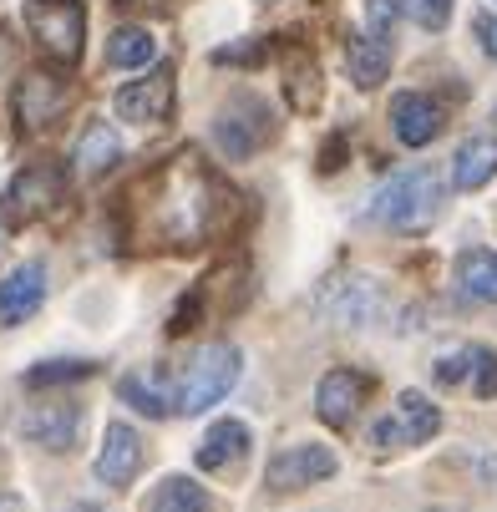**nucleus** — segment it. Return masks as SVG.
<instances>
[{"instance_id":"obj_26","label":"nucleus","mask_w":497,"mask_h":512,"mask_svg":"<svg viewBox=\"0 0 497 512\" xmlns=\"http://www.w3.org/2000/svg\"><path fill=\"white\" fill-rule=\"evenodd\" d=\"M467 391H472L477 401H492V396H497V350H492V345H472Z\"/></svg>"},{"instance_id":"obj_9","label":"nucleus","mask_w":497,"mask_h":512,"mask_svg":"<svg viewBox=\"0 0 497 512\" xmlns=\"http://www.w3.org/2000/svg\"><path fill=\"white\" fill-rule=\"evenodd\" d=\"M371 391H376V381H371L366 371H350V365H340V371L320 376V386H315V416H320L325 426L345 431L355 416L366 411Z\"/></svg>"},{"instance_id":"obj_14","label":"nucleus","mask_w":497,"mask_h":512,"mask_svg":"<svg viewBox=\"0 0 497 512\" xmlns=\"http://www.w3.org/2000/svg\"><path fill=\"white\" fill-rule=\"evenodd\" d=\"M21 436L41 452H71L82 436V406L71 401H51V406H31L21 416Z\"/></svg>"},{"instance_id":"obj_35","label":"nucleus","mask_w":497,"mask_h":512,"mask_svg":"<svg viewBox=\"0 0 497 512\" xmlns=\"http://www.w3.org/2000/svg\"><path fill=\"white\" fill-rule=\"evenodd\" d=\"M492 122H497V112H492Z\"/></svg>"},{"instance_id":"obj_7","label":"nucleus","mask_w":497,"mask_h":512,"mask_svg":"<svg viewBox=\"0 0 497 512\" xmlns=\"http://www.w3.org/2000/svg\"><path fill=\"white\" fill-rule=\"evenodd\" d=\"M71 97H77V92H71V82L56 77V71H26V77L16 82V92H11L21 132H46L51 122H61Z\"/></svg>"},{"instance_id":"obj_31","label":"nucleus","mask_w":497,"mask_h":512,"mask_svg":"<svg viewBox=\"0 0 497 512\" xmlns=\"http://www.w3.org/2000/svg\"><path fill=\"white\" fill-rule=\"evenodd\" d=\"M472 31H477L482 51H487V56H497V16H492V11H482V16L472 21Z\"/></svg>"},{"instance_id":"obj_23","label":"nucleus","mask_w":497,"mask_h":512,"mask_svg":"<svg viewBox=\"0 0 497 512\" xmlns=\"http://www.w3.org/2000/svg\"><path fill=\"white\" fill-rule=\"evenodd\" d=\"M457 289L472 305H497V254L492 249H467L457 259Z\"/></svg>"},{"instance_id":"obj_30","label":"nucleus","mask_w":497,"mask_h":512,"mask_svg":"<svg viewBox=\"0 0 497 512\" xmlns=\"http://www.w3.org/2000/svg\"><path fill=\"white\" fill-rule=\"evenodd\" d=\"M122 11H148V16H168V11H183L188 0H117Z\"/></svg>"},{"instance_id":"obj_27","label":"nucleus","mask_w":497,"mask_h":512,"mask_svg":"<svg viewBox=\"0 0 497 512\" xmlns=\"http://www.w3.org/2000/svg\"><path fill=\"white\" fill-rule=\"evenodd\" d=\"M396 11H401L406 21H416L421 31H447L452 0H396Z\"/></svg>"},{"instance_id":"obj_17","label":"nucleus","mask_w":497,"mask_h":512,"mask_svg":"<svg viewBox=\"0 0 497 512\" xmlns=\"http://www.w3.org/2000/svg\"><path fill=\"white\" fill-rule=\"evenodd\" d=\"M345 71L361 92H376L391 77V41H381L371 31H350L345 36Z\"/></svg>"},{"instance_id":"obj_3","label":"nucleus","mask_w":497,"mask_h":512,"mask_svg":"<svg viewBox=\"0 0 497 512\" xmlns=\"http://www.w3.org/2000/svg\"><path fill=\"white\" fill-rule=\"evenodd\" d=\"M239 365H244V355L229 340L198 345L183 371H168V411L173 416H198L208 406H219L239 381Z\"/></svg>"},{"instance_id":"obj_22","label":"nucleus","mask_w":497,"mask_h":512,"mask_svg":"<svg viewBox=\"0 0 497 512\" xmlns=\"http://www.w3.org/2000/svg\"><path fill=\"white\" fill-rule=\"evenodd\" d=\"M142 512H213V502H208V492L193 477L173 472V477H163L148 497H142Z\"/></svg>"},{"instance_id":"obj_19","label":"nucleus","mask_w":497,"mask_h":512,"mask_svg":"<svg viewBox=\"0 0 497 512\" xmlns=\"http://www.w3.org/2000/svg\"><path fill=\"white\" fill-rule=\"evenodd\" d=\"M497 178V137H467L457 158H452V188L457 193H477Z\"/></svg>"},{"instance_id":"obj_15","label":"nucleus","mask_w":497,"mask_h":512,"mask_svg":"<svg viewBox=\"0 0 497 512\" xmlns=\"http://www.w3.org/2000/svg\"><path fill=\"white\" fill-rule=\"evenodd\" d=\"M142 436L127 426V421H112L107 436H102V452H97V482L107 487H127L137 472H142Z\"/></svg>"},{"instance_id":"obj_2","label":"nucleus","mask_w":497,"mask_h":512,"mask_svg":"<svg viewBox=\"0 0 497 512\" xmlns=\"http://www.w3.org/2000/svg\"><path fill=\"white\" fill-rule=\"evenodd\" d=\"M442 203H447V178L432 163H416V168L391 173L371 193V203L361 208V224L386 229V234H426L442 218Z\"/></svg>"},{"instance_id":"obj_6","label":"nucleus","mask_w":497,"mask_h":512,"mask_svg":"<svg viewBox=\"0 0 497 512\" xmlns=\"http://www.w3.org/2000/svg\"><path fill=\"white\" fill-rule=\"evenodd\" d=\"M437 431H442V406L426 401L421 391H401V396H396V411L371 426L366 447L391 457V452H406V447H426Z\"/></svg>"},{"instance_id":"obj_18","label":"nucleus","mask_w":497,"mask_h":512,"mask_svg":"<svg viewBox=\"0 0 497 512\" xmlns=\"http://www.w3.org/2000/svg\"><path fill=\"white\" fill-rule=\"evenodd\" d=\"M71 163H77L82 178H102V173H112V168L122 163V137H117V127L92 117V122L82 127V137H77V148H71Z\"/></svg>"},{"instance_id":"obj_4","label":"nucleus","mask_w":497,"mask_h":512,"mask_svg":"<svg viewBox=\"0 0 497 512\" xmlns=\"http://www.w3.org/2000/svg\"><path fill=\"white\" fill-rule=\"evenodd\" d=\"M274 132H279V122H274L269 102L254 97V92H234L219 107V117H213V142H219V153L234 158V163L264 153L269 142H274Z\"/></svg>"},{"instance_id":"obj_24","label":"nucleus","mask_w":497,"mask_h":512,"mask_svg":"<svg viewBox=\"0 0 497 512\" xmlns=\"http://www.w3.org/2000/svg\"><path fill=\"white\" fill-rule=\"evenodd\" d=\"M153 56H158V41H153V31H142V26H117L112 41H107V66H122V71L148 66Z\"/></svg>"},{"instance_id":"obj_11","label":"nucleus","mask_w":497,"mask_h":512,"mask_svg":"<svg viewBox=\"0 0 497 512\" xmlns=\"http://www.w3.org/2000/svg\"><path fill=\"white\" fill-rule=\"evenodd\" d=\"M66 203V173L56 163H31L11 183V218L16 224H36V218L56 213Z\"/></svg>"},{"instance_id":"obj_33","label":"nucleus","mask_w":497,"mask_h":512,"mask_svg":"<svg viewBox=\"0 0 497 512\" xmlns=\"http://www.w3.org/2000/svg\"><path fill=\"white\" fill-rule=\"evenodd\" d=\"M264 6H274V0H264Z\"/></svg>"},{"instance_id":"obj_1","label":"nucleus","mask_w":497,"mask_h":512,"mask_svg":"<svg viewBox=\"0 0 497 512\" xmlns=\"http://www.w3.org/2000/svg\"><path fill=\"white\" fill-rule=\"evenodd\" d=\"M122 203H127V239L137 249H173V254H193L224 239L244 213V198L193 148L158 163Z\"/></svg>"},{"instance_id":"obj_16","label":"nucleus","mask_w":497,"mask_h":512,"mask_svg":"<svg viewBox=\"0 0 497 512\" xmlns=\"http://www.w3.org/2000/svg\"><path fill=\"white\" fill-rule=\"evenodd\" d=\"M249 447H254V436H249L244 421H213L208 436L198 442V452H193V462L203 472H234L249 457Z\"/></svg>"},{"instance_id":"obj_10","label":"nucleus","mask_w":497,"mask_h":512,"mask_svg":"<svg viewBox=\"0 0 497 512\" xmlns=\"http://www.w3.org/2000/svg\"><path fill=\"white\" fill-rule=\"evenodd\" d=\"M173 97H178V82H173V66H153L142 82H127L112 107L122 122H137V127H158L168 112H173Z\"/></svg>"},{"instance_id":"obj_34","label":"nucleus","mask_w":497,"mask_h":512,"mask_svg":"<svg viewBox=\"0 0 497 512\" xmlns=\"http://www.w3.org/2000/svg\"><path fill=\"white\" fill-rule=\"evenodd\" d=\"M492 11H497V0H492Z\"/></svg>"},{"instance_id":"obj_29","label":"nucleus","mask_w":497,"mask_h":512,"mask_svg":"<svg viewBox=\"0 0 497 512\" xmlns=\"http://www.w3.org/2000/svg\"><path fill=\"white\" fill-rule=\"evenodd\" d=\"M264 41H239V46H224V51H213V61L219 66H259L264 61Z\"/></svg>"},{"instance_id":"obj_13","label":"nucleus","mask_w":497,"mask_h":512,"mask_svg":"<svg viewBox=\"0 0 497 512\" xmlns=\"http://www.w3.org/2000/svg\"><path fill=\"white\" fill-rule=\"evenodd\" d=\"M41 305H46V264L41 259H26L0 279V330L26 325Z\"/></svg>"},{"instance_id":"obj_8","label":"nucleus","mask_w":497,"mask_h":512,"mask_svg":"<svg viewBox=\"0 0 497 512\" xmlns=\"http://www.w3.org/2000/svg\"><path fill=\"white\" fill-rule=\"evenodd\" d=\"M335 472H340V457H335L330 447H320V442H295V447H284V452L269 457L264 487H269V492H305V487H315V482H325V477H335Z\"/></svg>"},{"instance_id":"obj_25","label":"nucleus","mask_w":497,"mask_h":512,"mask_svg":"<svg viewBox=\"0 0 497 512\" xmlns=\"http://www.w3.org/2000/svg\"><path fill=\"white\" fill-rule=\"evenodd\" d=\"M97 376V360H41L26 371V386L41 391V386H66V381H87Z\"/></svg>"},{"instance_id":"obj_28","label":"nucleus","mask_w":497,"mask_h":512,"mask_svg":"<svg viewBox=\"0 0 497 512\" xmlns=\"http://www.w3.org/2000/svg\"><path fill=\"white\" fill-rule=\"evenodd\" d=\"M401 21V11H396V0H366V31L371 36H391V26Z\"/></svg>"},{"instance_id":"obj_21","label":"nucleus","mask_w":497,"mask_h":512,"mask_svg":"<svg viewBox=\"0 0 497 512\" xmlns=\"http://www.w3.org/2000/svg\"><path fill=\"white\" fill-rule=\"evenodd\" d=\"M284 97L295 112H315L320 107V61L305 46L284 51Z\"/></svg>"},{"instance_id":"obj_12","label":"nucleus","mask_w":497,"mask_h":512,"mask_svg":"<svg viewBox=\"0 0 497 512\" xmlns=\"http://www.w3.org/2000/svg\"><path fill=\"white\" fill-rule=\"evenodd\" d=\"M442 127H447V107L432 92H396L391 97V132H396V142H406V148L437 142Z\"/></svg>"},{"instance_id":"obj_20","label":"nucleus","mask_w":497,"mask_h":512,"mask_svg":"<svg viewBox=\"0 0 497 512\" xmlns=\"http://www.w3.org/2000/svg\"><path fill=\"white\" fill-rule=\"evenodd\" d=\"M117 396L142 411V416H168V371L163 365H142V371H127L117 381Z\"/></svg>"},{"instance_id":"obj_32","label":"nucleus","mask_w":497,"mask_h":512,"mask_svg":"<svg viewBox=\"0 0 497 512\" xmlns=\"http://www.w3.org/2000/svg\"><path fill=\"white\" fill-rule=\"evenodd\" d=\"M0 512H26V502H21V497H11V492H6V497H0Z\"/></svg>"},{"instance_id":"obj_5","label":"nucleus","mask_w":497,"mask_h":512,"mask_svg":"<svg viewBox=\"0 0 497 512\" xmlns=\"http://www.w3.org/2000/svg\"><path fill=\"white\" fill-rule=\"evenodd\" d=\"M26 26H31L36 46L46 51V61H56V66L82 61V41H87L82 0H26Z\"/></svg>"}]
</instances>
